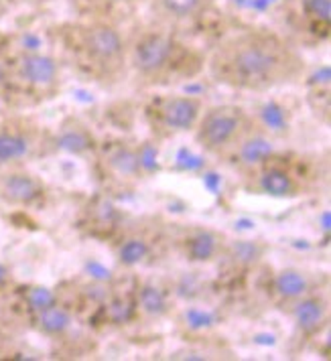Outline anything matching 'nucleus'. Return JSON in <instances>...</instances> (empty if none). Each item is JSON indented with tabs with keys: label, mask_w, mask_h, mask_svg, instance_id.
<instances>
[{
	"label": "nucleus",
	"mask_w": 331,
	"mask_h": 361,
	"mask_svg": "<svg viewBox=\"0 0 331 361\" xmlns=\"http://www.w3.org/2000/svg\"><path fill=\"white\" fill-rule=\"evenodd\" d=\"M309 8L313 11V15L321 17L323 20H330L331 18L330 0H311V2H309Z\"/></svg>",
	"instance_id": "5701e85b"
},
{
	"label": "nucleus",
	"mask_w": 331,
	"mask_h": 361,
	"mask_svg": "<svg viewBox=\"0 0 331 361\" xmlns=\"http://www.w3.org/2000/svg\"><path fill=\"white\" fill-rule=\"evenodd\" d=\"M29 150V145L23 136L18 134H0V164L11 163V161H17L23 159Z\"/></svg>",
	"instance_id": "ddd939ff"
},
{
	"label": "nucleus",
	"mask_w": 331,
	"mask_h": 361,
	"mask_svg": "<svg viewBox=\"0 0 331 361\" xmlns=\"http://www.w3.org/2000/svg\"><path fill=\"white\" fill-rule=\"evenodd\" d=\"M293 314H295V321H297L299 327L307 331V333H311L323 321V305L317 298H305L295 307Z\"/></svg>",
	"instance_id": "6e6552de"
},
{
	"label": "nucleus",
	"mask_w": 331,
	"mask_h": 361,
	"mask_svg": "<svg viewBox=\"0 0 331 361\" xmlns=\"http://www.w3.org/2000/svg\"><path fill=\"white\" fill-rule=\"evenodd\" d=\"M199 114V106L195 99L175 98L171 99L163 110V120L173 130H187L195 124Z\"/></svg>",
	"instance_id": "39448f33"
},
{
	"label": "nucleus",
	"mask_w": 331,
	"mask_h": 361,
	"mask_svg": "<svg viewBox=\"0 0 331 361\" xmlns=\"http://www.w3.org/2000/svg\"><path fill=\"white\" fill-rule=\"evenodd\" d=\"M110 164L120 175H134L140 166V159L136 152L128 150V148H118L116 152L110 157Z\"/></svg>",
	"instance_id": "dca6fc26"
},
{
	"label": "nucleus",
	"mask_w": 331,
	"mask_h": 361,
	"mask_svg": "<svg viewBox=\"0 0 331 361\" xmlns=\"http://www.w3.org/2000/svg\"><path fill=\"white\" fill-rule=\"evenodd\" d=\"M4 280H6V268L0 264V284H4Z\"/></svg>",
	"instance_id": "a878e982"
},
{
	"label": "nucleus",
	"mask_w": 331,
	"mask_h": 361,
	"mask_svg": "<svg viewBox=\"0 0 331 361\" xmlns=\"http://www.w3.org/2000/svg\"><path fill=\"white\" fill-rule=\"evenodd\" d=\"M149 254V247L143 240H128L124 246L120 247V260L126 266H134V264L143 262Z\"/></svg>",
	"instance_id": "a211bd4d"
},
{
	"label": "nucleus",
	"mask_w": 331,
	"mask_h": 361,
	"mask_svg": "<svg viewBox=\"0 0 331 361\" xmlns=\"http://www.w3.org/2000/svg\"><path fill=\"white\" fill-rule=\"evenodd\" d=\"M69 323H71V317L61 307L51 305L47 309L39 311V325H41L43 331H47V333H53V335L55 333H64L69 327Z\"/></svg>",
	"instance_id": "f8f14e48"
},
{
	"label": "nucleus",
	"mask_w": 331,
	"mask_h": 361,
	"mask_svg": "<svg viewBox=\"0 0 331 361\" xmlns=\"http://www.w3.org/2000/svg\"><path fill=\"white\" fill-rule=\"evenodd\" d=\"M29 305L33 307L35 311H43L47 309L51 305H55V295L51 293L49 288H43V286H37L29 293Z\"/></svg>",
	"instance_id": "4be33fe9"
},
{
	"label": "nucleus",
	"mask_w": 331,
	"mask_h": 361,
	"mask_svg": "<svg viewBox=\"0 0 331 361\" xmlns=\"http://www.w3.org/2000/svg\"><path fill=\"white\" fill-rule=\"evenodd\" d=\"M20 73L29 83L35 85H49L57 78V63L47 55H25L20 61Z\"/></svg>",
	"instance_id": "423d86ee"
},
{
	"label": "nucleus",
	"mask_w": 331,
	"mask_h": 361,
	"mask_svg": "<svg viewBox=\"0 0 331 361\" xmlns=\"http://www.w3.org/2000/svg\"><path fill=\"white\" fill-rule=\"evenodd\" d=\"M85 47L88 51L104 61H110L120 55L122 51V37L118 31H114L112 27H106V25H100L94 27L88 37H85Z\"/></svg>",
	"instance_id": "20e7f679"
},
{
	"label": "nucleus",
	"mask_w": 331,
	"mask_h": 361,
	"mask_svg": "<svg viewBox=\"0 0 331 361\" xmlns=\"http://www.w3.org/2000/svg\"><path fill=\"white\" fill-rule=\"evenodd\" d=\"M161 2L167 13L175 18L193 17L201 6V0H161Z\"/></svg>",
	"instance_id": "f3484780"
},
{
	"label": "nucleus",
	"mask_w": 331,
	"mask_h": 361,
	"mask_svg": "<svg viewBox=\"0 0 331 361\" xmlns=\"http://www.w3.org/2000/svg\"><path fill=\"white\" fill-rule=\"evenodd\" d=\"M112 2H124V0H112Z\"/></svg>",
	"instance_id": "cd10ccee"
},
{
	"label": "nucleus",
	"mask_w": 331,
	"mask_h": 361,
	"mask_svg": "<svg viewBox=\"0 0 331 361\" xmlns=\"http://www.w3.org/2000/svg\"><path fill=\"white\" fill-rule=\"evenodd\" d=\"M4 75H6V73H4V67H2V63H0V83L4 82Z\"/></svg>",
	"instance_id": "bb28decb"
},
{
	"label": "nucleus",
	"mask_w": 331,
	"mask_h": 361,
	"mask_svg": "<svg viewBox=\"0 0 331 361\" xmlns=\"http://www.w3.org/2000/svg\"><path fill=\"white\" fill-rule=\"evenodd\" d=\"M88 272H90V276H94V279L110 280V270H108V268H104L100 262L88 264Z\"/></svg>",
	"instance_id": "393cba45"
},
{
	"label": "nucleus",
	"mask_w": 331,
	"mask_h": 361,
	"mask_svg": "<svg viewBox=\"0 0 331 361\" xmlns=\"http://www.w3.org/2000/svg\"><path fill=\"white\" fill-rule=\"evenodd\" d=\"M173 53V43L163 35H150L134 49V66L143 73H155L167 66Z\"/></svg>",
	"instance_id": "f03ea898"
},
{
	"label": "nucleus",
	"mask_w": 331,
	"mask_h": 361,
	"mask_svg": "<svg viewBox=\"0 0 331 361\" xmlns=\"http://www.w3.org/2000/svg\"><path fill=\"white\" fill-rule=\"evenodd\" d=\"M59 147L69 152H83L92 147V140L83 134V132H66L59 138Z\"/></svg>",
	"instance_id": "412c9836"
},
{
	"label": "nucleus",
	"mask_w": 331,
	"mask_h": 361,
	"mask_svg": "<svg viewBox=\"0 0 331 361\" xmlns=\"http://www.w3.org/2000/svg\"><path fill=\"white\" fill-rule=\"evenodd\" d=\"M2 193L13 203H31V201L39 197L41 189H39V183L33 177L17 173V175H11V177L4 179Z\"/></svg>",
	"instance_id": "0eeeda50"
},
{
	"label": "nucleus",
	"mask_w": 331,
	"mask_h": 361,
	"mask_svg": "<svg viewBox=\"0 0 331 361\" xmlns=\"http://www.w3.org/2000/svg\"><path fill=\"white\" fill-rule=\"evenodd\" d=\"M187 321H189V325L191 327H210L212 325V317L210 314H205V312L201 311H189L187 312Z\"/></svg>",
	"instance_id": "b1692460"
},
{
	"label": "nucleus",
	"mask_w": 331,
	"mask_h": 361,
	"mask_svg": "<svg viewBox=\"0 0 331 361\" xmlns=\"http://www.w3.org/2000/svg\"><path fill=\"white\" fill-rule=\"evenodd\" d=\"M279 67V57L265 45H246L232 57V71L242 82H266Z\"/></svg>",
	"instance_id": "f257e3e1"
},
{
	"label": "nucleus",
	"mask_w": 331,
	"mask_h": 361,
	"mask_svg": "<svg viewBox=\"0 0 331 361\" xmlns=\"http://www.w3.org/2000/svg\"><path fill=\"white\" fill-rule=\"evenodd\" d=\"M309 284H307V279L297 272V270H284L277 276V290L279 295L287 296V298H299L307 293Z\"/></svg>",
	"instance_id": "9d476101"
},
{
	"label": "nucleus",
	"mask_w": 331,
	"mask_h": 361,
	"mask_svg": "<svg viewBox=\"0 0 331 361\" xmlns=\"http://www.w3.org/2000/svg\"><path fill=\"white\" fill-rule=\"evenodd\" d=\"M263 250L258 244L254 242H248V240H242V242H236L232 244V258L236 262L240 264H254L258 262Z\"/></svg>",
	"instance_id": "6ab92c4d"
},
{
	"label": "nucleus",
	"mask_w": 331,
	"mask_h": 361,
	"mask_svg": "<svg viewBox=\"0 0 331 361\" xmlns=\"http://www.w3.org/2000/svg\"><path fill=\"white\" fill-rule=\"evenodd\" d=\"M238 116L230 114V112H215V114L207 116V120L203 122L199 138L205 147L219 148L228 145L234 138V134L238 130Z\"/></svg>",
	"instance_id": "7ed1b4c3"
},
{
	"label": "nucleus",
	"mask_w": 331,
	"mask_h": 361,
	"mask_svg": "<svg viewBox=\"0 0 331 361\" xmlns=\"http://www.w3.org/2000/svg\"><path fill=\"white\" fill-rule=\"evenodd\" d=\"M260 114H263V120H265V124L268 128H272V130L277 132L287 128V114H284V110L279 104H275V102L266 104Z\"/></svg>",
	"instance_id": "aec40b11"
},
{
	"label": "nucleus",
	"mask_w": 331,
	"mask_h": 361,
	"mask_svg": "<svg viewBox=\"0 0 331 361\" xmlns=\"http://www.w3.org/2000/svg\"><path fill=\"white\" fill-rule=\"evenodd\" d=\"M260 187L266 195H272V197H287L291 195L293 191V180L287 173H282L279 169H270L266 171L260 179Z\"/></svg>",
	"instance_id": "1a4fd4ad"
},
{
	"label": "nucleus",
	"mask_w": 331,
	"mask_h": 361,
	"mask_svg": "<svg viewBox=\"0 0 331 361\" xmlns=\"http://www.w3.org/2000/svg\"><path fill=\"white\" fill-rule=\"evenodd\" d=\"M215 247H217V242H215L214 233L199 231L198 235L189 240V258L193 262H207L214 258Z\"/></svg>",
	"instance_id": "9b49d317"
},
{
	"label": "nucleus",
	"mask_w": 331,
	"mask_h": 361,
	"mask_svg": "<svg viewBox=\"0 0 331 361\" xmlns=\"http://www.w3.org/2000/svg\"><path fill=\"white\" fill-rule=\"evenodd\" d=\"M140 307L149 314H163L167 311L165 293L157 286H145L140 290Z\"/></svg>",
	"instance_id": "2eb2a0df"
},
{
	"label": "nucleus",
	"mask_w": 331,
	"mask_h": 361,
	"mask_svg": "<svg viewBox=\"0 0 331 361\" xmlns=\"http://www.w3.org/2000/svg\"><path fill=\"white\" fill-rule=\"evenodd\" d=\"M270 154H272V145L266 138H263V136L250 138L240 148V157H242V161L246 164L263 163Z\"/></svg>",
	"instance_id": "4468645a"
}]
</instances>
